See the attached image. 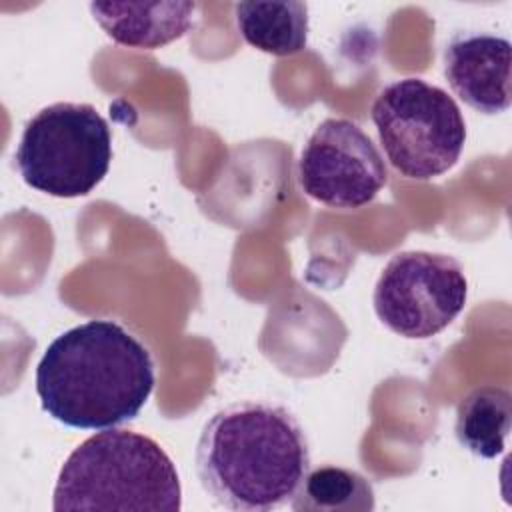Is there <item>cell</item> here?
Returning a JSON list of instances; mask_svg holds the SVG:
<instances>
[{
	"mask_svg": "<svg viewBox=\"0 0 512 512\" xmlns=\"http://www.w3.org/2000/svg\"><path fill=\"white\" fill-rule=\"evenodd\" d=\"M196 470L216 504L270 512L296 496L310 470V446L288 408L262 400L234 402L204 424Z\"/></svg>",
	"mask_w": 512,
	"mask_h": 512,
	"instance_id": "cell-1",
	"label": "cell"
},
{
	"mask_svg": "<svg viewBox=\"0 0 512 512\" xmlns=\"http://www.w3.org/2000/svg\"><path fill=\"white\" fill-rule=\"evenodd\" d=\"M512 426V394L508 388L484 384L470 390L456 408L458 442L480 458L502 454Z\"/></svg>",
	"mask_w": 512,
	"mask_h": 512,
	"instance_id": "cell-11",
	"label": "cell"
},
{
	"mask_svg": "<svg viewBox=\"0 0 512 512\" xmlns=\"http://www.w3.org/2000/svg\"><path fill=\"white\" fill-rule=\"evenodd\" d=\"M300 188L332 208H360L388 182L384 158L372 138L348 118H326L298 160Z\"/></svg>",
	"mask_w": 512,
	"mask_h": 512,
	"instance_id": "cell-7",
	"label": "cell"
},
{
	"mask_svg": "<svg viewBox=\"0 0 512 512\" xmlns=\"http://www.w3.org/2000/svg\"><path fill=\"white\" fill-rule=\"evenodd\" d=\"M14 160L22 180L56 198L90 194L108 174L112 134L84 102H54L24 126Z\"/></svg>",
	"mask_w": 512,
	"mask_h": 512,
	"instance_id": "cell-4",
	"label": "cell"
},
{
	"mask_svg": "<svg viewBox=\"0 0 512 512\" xmlns=\"http://www.w3.org/2000/svg\"><path fill=\"white\" fill-rule=\"evenodd\" d=\"M512 46L488 32H456L444 48V76L454 94L482 114L510 108Z\"/></svg>",
	"mask_w": 512,
	"mask_h": 512,
	"instance_id": "cell-8",
	"label": "cell"
},
{
	"mask_svg": "<svg viewBox=\"0 0 512 512\" xmlns=\"http://www.w3.org/2000/svg\"><path fill=\"white\" fill-rule=\"evenodd\" d=\"M468 282L448 254L406 250L394 254L374 286V310L404 338H432L464 308Z\"/></svg>",
	"mask_w": 512,
	"mask_h": 512,
	"instance_id": "cell-6",
	"label": "cell"
},
{
	"mask_svg": "<svg viewBox=\"0 0 512 512\" xmlns=\"http://www.w3.org/2000/svg\"><path fill=\"white\" fill-rule=\"evenodd\" d=\"M290 506L296 512H370L376 500L372 484L360 472L320 466L308 470Z\"/></svg>",
	"mask_w": 512,
	"mask_h": 512,
	"instance_id": "cell-12",
	"label": "cell"
},
{
	"mask_svg": "<svg viewBox=\"0 0 512 512\" xmlns=\"http://www.w3.org/2000/svg\"><path fill=\"white\" fill-rule=\"evenodd\" d=\"M182 508L174 462L150 436L106 428L78 444L62 464L52 510H166Z\"/></svg>",
	"mask_w": 512,
	"mask_h": 512,
	"instance_id": "cell-3",
	"label": "cell"
},
{
	"mask_svg": "<svg viewBox=\"0 0 512 512\" xmlns=\"http://www.w3.org/2000/svg\"><path fill=\"white\" fill-rule=\"evenodd\" d=\"M90 12L102 30L130 48H160L192 28L194 2H92Z\"/></svg>",
	"mask_w": 512,
	"mask_h": 512,
	"instance_id": "cell-9",
	"label": "cell"
},
{
	"mask_svg": "<svg viewBox=\"0 0 512 512\" xmlns=\"http://www.w3.org/2000/svg\"><path fill=\"white\" fill-rule=\"evenodd\" d=\"M370 116L388 162L406 178L442 176L462 154L466 124L456 100L422 78L384 86Z\"/></svg>",
	"mask_w": 512,
	"mask_h": 512,
	"instance_id": "cell-5",
	"label": "cell"
},
{
	"mask_svg": "<svg viewBox=\"0 0 512 512\" xmlns=\"http://www.w3.org/2000/svg\"><path fill=\"white\" fill-rule=\"evenodd\" d=\"M234 20L240 36L266 54L292 56L308 44V6L304 2H238Z\"/></svg>",
	"mask_w": 512,
	"mask_h": 512,
	"instance_id": "cell-10",
	"label": "cell"
},
{
	"mask_svg": "<svg viewBox=\"0 0 512 512\" xmlns=\"http://www.w3.org/2000/svg\"><path fill=\"white\" fill-rule=\"evenodd\" d=\"M154 382L150 350L112 320H88L62 332L36 368L44 412L82 430H106L134 420Z\"/></svg>",
	"mask_w": 512,
	"mask_h": 512,
	"instance_id": "cell-2",
	"label": "cell"
}]
</instances>
